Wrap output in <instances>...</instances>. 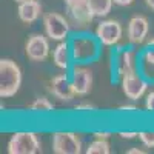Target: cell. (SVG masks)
<instances>
[{
  "label": "cell",
  "instance_id": "cell-1",
  "mask_svg": "<svg viewBox=\"0 0 154 154\" xmlns=\"http://www.w3.org/2000/svg\"><path fill=\"white\" fill-rule=\"evenodd\" d=\"M68 43L72 53L74 63L89 65L102 56V45L96 34L86 31H77L68 37Z\"/></svg>",
  "mask_w": 154,
  "mask_h": 154
},
{
  "label": "cell",
  "instance_id": "cell-2",
  "mask_svg": "<svg viewBox=\"0 0 154 154\" xmlns=\"http://www.w3.org/2000/svg\"><path fill=\"white\" fill-rule=\"evenodd\" d=\"M139 51L134 49V45L128 46H114L111 54V74L112 80H120L126 72L139 69L137 66Z\"/></svg>",
  "mask_w": 154,
  "mask_h": 154
},
{
  "label": "cell",
  "instance_id": "cell-3",
  "mask_svg": "<svg viewBox=\"0 0 154 154\" xmlns=\"http://www.w3.org/2000/svg\"><path fill=\"white\" fill-rule=\"evenodd\" d=\"M22 86V69L14 60H0V97H14Z\"/></svg>",
  "mask_w": 154,
  "mask_h": 154
},
{
  "label": "cell",
  "instance_id": "cell-4",
  "mask_svg": "<svg viewBox=\"0 0 154 154\" xmlns=\"http://www.w3.org/2000/svg\"><path fill=\"white\" fill-rule=\"evenodd\" d=\"M9 154H37L42 151L40 139L34 131H16L8 140Z\"/></svg>",
  "mask_w": 154,
  "mask_h": 154
},
{
  "label": "cell",
  "instance_id": "cell-5",
  "mask_svg": "<svg viewBox=\"0 0 154 154\" xmlns=\"http://www.w3.org/2000/svg\"><path fill=\"white\" fill-rule=\"evenodd\" d=\"M43 29L51 40L56 42L68 40L71 31V22L68 17L59 14V12H48L43 16Z\"/></svg>",
  "mask_w": 154,
  "mask_h": 154
},
{
  "label": "cell",
  "instance_id": "cell-6",
  "mask_svg": "<svg viewBox=\"0 0 154 154\" xmlns=\"http://www.w3.org/2000/svg\"><path fill=\"white\" fill-rule=\"evenodd\" d=\"M51 148L56 154H80L82 140L72 131H54L51 136Z\"/></svg>",
  "mask_w": 154,
  "mask_h": 154
},
{
  "label": "cell",
  "instance_id": "cell-7",
  "mask_svg": "<svg viewBox=\"0 0 154 154\" xmlns=\"http://www.w3.org/2000/svg\"><path fill=\"white\" fill-rule=\"evenodd\" d=\"M119 82H120L123 94L126 96V99H130V100L142 99L145 96V93H146L148 86H149V82L140 74L139 69L126 72L125 75L120 77Z\"/></svg>",
  "mask_w": 154,
  "mask_h": 154
},
{
  "label": "cell",
  "instance_id": "cell-8",
  "mask_svg": "<svg viewBox=\"0 0 154 154\" xmlns=\"http://www.w3.org/2000/svg\"><path fill=\"white\" fill-rule=\"evenodd\" d=\"M97 38L100 40V43L106 46V48H114L117 46L119 42L122 40L123 37V28L120 22L114 20V19H106V20H102L97 28H96V32Z\"/></svg>",
  "mask_w": 154,
  "mask_h": 154
},
{
  "label": "cell",
  "instance_id": "cell-9",
  "mask_svg": "<svg viewBox=\"0 0 154 154\" xmlns=\"http://www.w3.org/2000/svg\"><path fill=\"white\" fill-rule=\"evenodd\" d=\"M69 77L74 86L75 96H86L89 94L93 88V71L86 65L82 63H74L69 69Z\"/></svg>",
  "mask_w": 154,
  "mask_h": 154
},
{
  "label": "cell",
  "instance_id": "cell-10",
  "mask_svg": "<svg viewBox=\"0 0 154 154\" xmlns=\"http://www.w3.org/2000/svg\"><path fill=\"white\" fill-rule=\"evenodd\" d=\"M49 37L45 34H32L26 45H25V53H26V57L31 62H43L48 59L49 56Z\"/></svg>",
  "mask_w": 154,
  "mask_h": 154
},
{
  "label": "cell",
  "instance_id": "cell-11",
  "mask_svg": "<svg viewBox=\"0 0 154 154\" xmlns=\"http://www.w3.org/2000/svg\"><path fill=\"white\" fill-rule=\"evenodd\" d=\"M149 34V22L145 16H134L126 25V40L130 45H142Z\"/></svg>",
  "mask_w": 154,
  "mask_h": 154
},
{
  "label": "cell",
  "instance_id": "cell-12",
  "mask_svg": "<svg viewBox=\"0 0 154 154\" xmlns=\"http://www.w3.org/2000/svg\"><path fill=\"white\" fill-rule=\"evenodd\" d=\"M49 91L56 99L62 102H71L75 96L69 74H57L49 82Z\"/></svg>",
  "mask_w": 154,
  "mask_h": 154
},
{
  "label": "cell",
  "instance_id": "cell-13",
  "mask_svg": "<svg viewBox=\"0 0 154 154\" xmlns=\"http://www.w3.org/2000/svg\"><path fill=\"white\" fill-rule=\"evenodd\" d=\"M53 62L59 69H63V71H69L72 68L74 60H72V53H71L68 40L59 42L57 46L53 49Z\"/></svg>",
  "mask_w": 154,
  "mask_h": 154
},
{
  "label": "cell",
  "instance_id": "cell-14",
  "mask_svg": "<svg viewBox=\"0 0 154 154\" xmlns=\"http://www.w3.org/2000/svg\"><path fill=\"white\" fill-rule=\"evenodd\" d=\"M139 71L149 83H154V46H146L139 51Z\"/></svg>",
  "mask_w": 154,
  "mask_h": 154
},
{
  "label": "cell",
  "instance_id": "cell-15",
  "mask_svg": "<svg viewBox=\"0 0 154 154\" xmlns=\"http://www.w3.org/2000/svg\"><path fill=\"white\" fill-rule=\"evenodd\" d=\"M42 14V5L38 0H25L19 3L17 16L23 23H34Z\"/></svg>",
  "mask_w": 154,
  "mask_h": 154
},
{
  "label": "cell",
  "instance_id": "cell-16",
  "mask_svg": "<svg viewBox=\"0 0 154 154\" xmlns=\"http://www.w3.org/2000/svg\"><path fill=\"white\" fill-rule=\"evenodd\" d=\"M114 0H88L89 9L94 17H106L112 9Z\"/></svg>",
  "mask_w": 154,
  "mask_h": 154
},
{
  "label": "cell",
  "instance_id": "cell-17",
  "mask_svg": "<svg viewBox=\"0 0 154 154\" xmlns=\"http://www.w3.org/2000/svg\"><path fill=\"white\" fill-rule=\"evenodd\" d=\"M28 111L38 112V114H46V112H53L54 111V105L51 103V100L48 97H37L28 106Z\"/></svg>",
  "mask_w": 154,
  "mask_h": 154
},
{
  "label": "cell",
  "instance_id": "cell-18",
  "mask_svg": "<svg viewBox=\"0 0 154 154\" xmlns=\"http://www.w3.org/2000/svg\"><path fill=\"white\" fill-rule=\"evenodd\" d=\"M86 154H109L111 152V145L108 139H94L85 149Z\"/></svg>",
  "mask_w": 154,
  "mask_h": 154
},
{
  "label": "cell",
  "instance_id": "cell-19",
  "mask_svg": "<svg viewBox=\"0 0 154 154\" xmlns=\"http://www.w3.org/2000/svg\"><path fill=\"white\" fill-rule=\"evenodd\" d=\"M139 140L146 148H154V131H139Z\"/></svg>",
  "mask_w": 154,
  "mask_h": 154
},
{
  "label": "cell",
  "instance_id": "cell-20",
  "mask_svg": "<svg viewBox=\"0 0 154 154\" xmlns=\"http://www.w3.org/2000/svg\"><path fill=\"white\" fill-rule=\"evenodd\" d=\"M74 111H77V112H94V111H97V108L93 103H79V105L74 106Z\"/></svg>",
  "mask_w": 154,
  "mask_h": 154
},
{
  "label": "cell",
  "instance_id": "cell-21",
  "mask_svg": "<svg viewBox=\"0 0 154 154\" xmlns=\"http://www.w3.org/2000/svg\"><path fill=\"white\" fill-rule=\"evenodd\" d=\"M145 109L148 112H154V91L148 93L146 94V99H145Z\"/></svg>",
  "mask_w": 154,
  "mask_h": 154
},
{
  "label": "cell",
  "instance_id": "cell-22",
  "mask_svg": "<svg viewBox=\"0 0 154 154\" xmlns=\"http://www.w3.org/2000/svg\"><path fill=\"white\" fill-rule=\"evenodd\" d=\"M119 136H120V139L130 140V139L139 137V131H119Z\"/></svg>",
  "mask_w": 154,
  "mask_h": 154
},
{
  "label": "cell",
  "instance_id": "cell-23",
  "mask_svg": "<svg viewBox=\"0 0 154 154\" xmlns=\"http://www.w3.org/2000/svg\"><path fill=\"white\" fill-rule=\"evenodd\" d=\"M93 137L94 139H109L111 137V133L109 131H94L93 133Z\"/></svg>",
  "mask_w": 154,
  "mask_h": 154
},
{
  "label": "cell",
  "instance_id": "cell-24",
  "mask_svg": "<svg viewBox=\"0 0 154 154\" xmlns=\"http://www.w3.org/2000/svg\"><path fill=\"white\" fill-rule=\"evenodd\" d=\"M119 111L120 112H134V111H137V108L134 105H120Z\"/></svg>",
  "mask_w": 154,
  "mask_h": 154
},
{
  "label": "cell",
  "instance_id": "cell-25",
  "mask_svg": "<svg viewBox=\"0 0 154 154\" xmlns=\"http://www.w3.org/2000/svg\"><path fill=\"white\" fill-rule=\"evenodd\" d=\"M83 2H86V0H63V3H65L66 8L74 6V5H79V3H83Z\"/></svg>",
  "mask_w": 154,
  "mask_h": 154
},
{
  "label": "cell",
  "instance_id": "cell-26",
  "mask_svg": "<svg viewBox=\"0 0 154 154\" xmlns=\"http://www.w3.org/2000/svg\"><path fill=\"white\" fill-rule=\"evenodd\" d=\"M114 3L119 6H130L134 3V0H114Z\"/></svg>",
  "mask_w": 154,
  "mask_h": 154
},
{
  "label": "cell",
  "instance_id": "cell-27",
  "mask_svg": "<svg viewBox=\"0 0 154 154\" xmlns=\"http://www.w3.org/2000/svg\"><path fill=\"white\" fill-rule=\"evenodd\" d=\"M145 152H146L145 149H140V148H131L126 151V154H145Z\"/></svg>",
  "mask_w": 154,
  "mask_h": 154
},
{
  "label": "cell",
  "instance_id": "cell-28",
  "mask_svg": "<svg viewBox=\"0 0 154 154\" xmlns=\"http://www.w3.org/2000/svg\"><path fill=\"white\" fill-rule=\"evenodd\" d=\"M145 5H146L149 9L154 11V0H145Z\"/></svg>",
  "mask_w": 154,
  "mask_h": 154
},
{
  "label": "cell",
  "instance_id": "cell-29",
  "mask_svg": "<svg viewBox=\"0 0 154 154\" xmlns=\"http://www.w3.org/2000/svg\"><path fill=\"white\" fill-rule=\"evenodd\" d=\"M145 45H146V46H154V37H152V38H149V40H148Z\"/></svg>",
  "mask_w": 154,
  "mask_h": 154
},
{
  "label": "cell",
  "instance_id": "cell-30",
  "mask_svg": "<svg viewBox=\"0 0 154 154\" xmlns=\"http://www.w3.org/2000/svg\"><path fill=\"white\" fill-rule=\"evenodd\" d=\"M14 2H17V3H20V2H25V0H14Z\"/></svg>",
  "mask_w": 154,
  "mask_h": 154
}]
</instances>
